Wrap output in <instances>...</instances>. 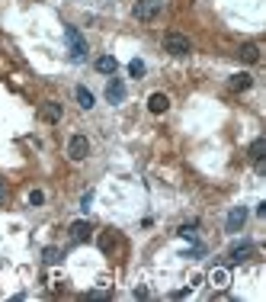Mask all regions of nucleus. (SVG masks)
I'll return each instance as SVG.
<instances>
[{
  "instance_id": "7ed1b4c3",
  "label": "nucleus",
  "mask_w": 266,
  "mask_h": 302,
  "mask_svg": "<svg viewBox=\"0 0 266 302\" xmlns=\"http://www.w3.org/2000/svg\"><path fill=\"white\" fill-rule=\"evenodd\" d=\"M64 39H68V48H71V58H74V62H83V58H87V42H83V35L74 26H68Z\"/></svg>"
},
{
  "instance_id": "6e6552de",
  "label": "nucleus",
  "mask_w": 266,
  "mask_h": 302,
  "mask_svg": "<svg viewBox=\"0 0 266 302\" xmlns=\"http://www.w3.org/2000/svg\"><path fill=\"white\" fill-rule=\"evenodd\" d=\"M228 257H231L234 264H244V260L253 257V245H250V241H240V245H234L231 251H228Z\"/></svg>"
},
{
  "instance_id": "2eb2a0df",
  "label": "nucleus",
  "mask_w": 266,
  "mask_h": 302,
  "mask_svg": "<svg viewBox=\"0 0 266 302\" xmlns=\"http://www.w3.org/2000/svg\"><path fill=\"white\" fill-rule=\"evenodd\" d=\"M250 84H253L250 74H234V77H231V87H234V90H247Z\"/></svg>"
},
{
  "instance_id": "aec40b11",
  "label": "nucleus",
  "mask_w": 266,
  "mask_h": 302,
  "mask_svg": "<svg viewBox=\"0 0 266 302\" xmlns=\"http://www.w3.org/2000/svg\"><path fill=\"white\" fill-rule=\"evenodd\" d=\"M29 203H32V206H42V203H45V193H42V190H32V193H29Z\"/></svg>"
},
{
  "instance_id": "4468645a",
  "label": "nucleus",
  "mask_w": 266,
  "mask_h": 302,
  "mask_svg": "<svg viewBox=\"0 0 266 302\" xmlns=\"http://www.w3.org/2000/svg\"><path fill=\"white\" fill-rule=\"evenodd\" d=\"M77 103H80V110H93V93L87 87H77Z\"/></svg>"
},
{
  "instance_id": "9b49d317",
  "label": "nucleus",
  "mask_w": 266,
  "mask_h": 302,
  "mask_svg": "<svg viewBox=\"0 0 266 302\" xmlns=\"http://www.w3.org/2000/svg\"><path fill=\"white\" fill-rule=\"evenodd\" d=\"M237 58H240L244 65H257V62H260V45H253V42L240 45V48H237Z\"/></svg>"
},
{
  "instance_id": "423d86ee",
  "label": "nucleus",
  "mask_w": 266,
  "mask_h": 302,
  "mask_svg": "<svg viewBox=\"0 0 266 302\" xmlns=\"http://www.w3.org/2000/svg\"><path fill=\"white\" fill-rule=\"evenodd\" d=\"M61 103H58V100H45L42 106H39V116L45 119V123H58V119H61Z\"/></svg>"
},
{
  "instance_id": "1a4fd4ad",
  "label": "nucleus",
  "mask_w": 266,
  "mask_h": 302,
  "mask_svg": "<svg viewBox=\"0 0 266 302\" xmlns=\"http://www.w3.org/2000/svg\"><path fill=\"white\" fill-rule=\"evenodd\" d=\"M68 232H71V241H77V245H80V241H87V238H90V232H93V228H90V222L77 219V222H71V228H68Z\"/></svg>"
},
{
  "instance_id": "dca6fc26",
  "label": "nucleus",
  "mask_w": 266,
  "mask_h": 302,
  "mask_svg": "<svg viewBox=\"0 0 266 302\" xmlns=\"http://www.w3.org/2000/svg\"><path fill=\"white\" fill-rule=\"evenodd\" d=\"M263 151H266V138H257V142L250 145V151H247V154H250L253 161H257V158H263Z\"/></svg>"
},
{
  "instance_id": "a211bd4d",
  "label": "nucleus",
  "mask_w": 266,
  "mask_h": 302,
  "mask_svg": "<svg viewBox=\"0 0 266 302\" xmlns=\"http://www.w3.org/2000/svg\"><path fill=\"white\" fill-rule=\"evenodd\" d=\"M196 228H199L196 222H186V225H180L176 232H180V238H196Z\"/></svg>"
},
{
  "instance_id": "5701e85b",
  "label": "nucleus",
  "mask_w": 266,
  "mask_h": 302,
  "mask_svg": "<svg viewBox=\"0 0 266 302\" xmlns=\"http://www.w3.org/2000/svg\"><path fill=\"white\" fill-rule=\"evenodd\" d=\"M4 193H7V190H4V180H0V199H4Z\"/></svg>"
},
{
  "instance_id": "412c9836",
  "label": "nucleus",
  "mask_w": 266,
  "mask_h": 302,
  "mask_svg": "<svg viewBox=\"0 0 266 302\" xmlns=\"http://www.w3.org/2000/svg\"><path fill=\"white\" fill-rule=\"evenodd\" d=\"M100 248L109 251V248H113V235H103V238H100Z\"/></svg>"
},
{
  "instance_id": "4be33fe9",
  "label": "nucleus",
  "mask_w": 266,
  "mask_h": 302,
  "mask_svg": "<svg viewBox=\"0 0 266 302\" xmlns=\"http://www.w3.org/2000/svg\"><path fill=\"white\" fill-rule=\"evenodd\" d=\"M186 296H192V286L189 289H176V293H173V299H186Z\"/></svg>"
},
{
  "instance_id": "f03ea898",
  "label": "nucleus",
  "mask_w": 266,
  "mask_h": 302,
  "mask_svg": "<svg viewBox=\"0 0 266 302\" xmlns=\"http://www.w3.org/2000/svg\"><path fill=\"white\" fill-rule=\"evenodd\" d=\"M164 52H170V55H189L192 52V42L186 39V35L183 32H167L164 35Z\"/></svg>"
},
{
  "instance_id": "ddd939ff",
  "label": "nucleus",
  "mask_w": 266,
  "mask_h": 302,
  "mask_svg": "<svg viewBox=\"0 0 266 302\" xmlns=\"http://www.w3.org/2000/svg\"><path fill=\"white\" fill-rule=\"evenodd\" d=\"M116 68H119V62L113 55H103V58H96V71L100 74H116Z\"/></svg>"
},
{
  "instance_id": "20e7f679",
  "label": "nucleus",
  "mask_w": 266,
  "mask_h": 302,
  "mask_svg": "<svg viewBox=\"0 0 266 302\" xmlns=\"http://www.w3.org/2000/svg\"><path fill=\"white\" fill-rule=\"evenodd\" d=\"M87 154H90L87 135H71V138H68V158H71V161H83Z\"/></svg>"
},
{
  "instance_id": "f257e3e1",
  "label": "nucleus",
  "mask_w": 266,
  "mask_h": 302,
  "mask_svg": "<svg viewBox=\"0 0 266 302\" xmlns=\"http://www.w3.org/2000/svg\"><path fill=\"white\" fill-rule=\"evenodd\" d=\"M161 10H164V0H135L131 13H135V19H141V23H151V19H157Z\"/></svg>"
},
{
  "instance_id": "39448f33",
  "label": "nucleus",
  "mask_w": 266,
  "mask_h": 302,
  "mask_svg": "<svg viewBox=\"0 0 266 302\" xmlns=\"http://www.w3.org/2000/svg\"><path fill=\"white\" fill-rule=\"evenodd\" d=\"M244 222H247V209L244 206H234L231 212H228V222H225V232H240V228H244Z\"/></svg>"
},
{
  "instance_id": "0eeeda50",
  "label": "nucleus",
  "mask_w": 266,
  "mask_h": 302,
  "mask_svg": "<svg viewBox=\"0 0 266 302\" xmlns=\"http://www.w3.org/2000/svg\"><path fill=\"white\" fill-rule=\"evenodd\" d=\"M122 100H125V84L119 77H113L106 84V103H122Z\"/></svg>"
},
{
  "instance_id": "6ab92c4d",
  "label": "nucleus",
  "mask_w": 266,
  "mask_h": 302,
  "mask_svg": "<svg viewBox=\"0 0 266 302\" xmlns=\"http://www.w3.org/2000/svg\"><path fill=\"white\" fill-rule=\"evenodd\" d=\"M42 257H45V264H58V260H61V251H58V248H45Z\"/></svg>"
},
{
  "instance_id": "f3484780",
  "label": "nucleus",
  "mask_w": 266,
  "mask_h": 302,
  "mask_svg": "<svg viewBox=\"0 0 266 302\" xmlns=\"http://www.w3.org/2000/svg\"><path fill=\"white\" fill-rule=\"evenodd\" d=\"M128 74L131 77H144V62H141V58H131V62H128Z\"/></svg>"
},
{
  "instance_id": "f8f14e48",
  "label": "nucleus",
  "mask_w": 266,
  "mask_h": 302,
  "mask_svg": "<svg viewBox=\"0 0 266 302\" xmlns=\"http://www.w3.org/2000/svg\"><path fill=\"white\" fill-rule=\"evenodd\" d=\"M209 283H212V289H228V283H231V273H228L225 267H215V270L209 273Z\"/></svg>"
},
{
  "instance_id": "9d476101",
  "label": "nucleus",
  "mask_w": 266,
  "mask_h": 302,
  "mask_svg": "<svg viewBox=\"0 0 266 302\" xmlns=\"http://www.w3.org/2000/svg\"><path fill=\"white\" fill-rule=\"evenodd\" d=\"M148 110L157 113V116L167 113V110H170V96H167V93H151L148 96Z\"/></svg>"
}]
</instances>
